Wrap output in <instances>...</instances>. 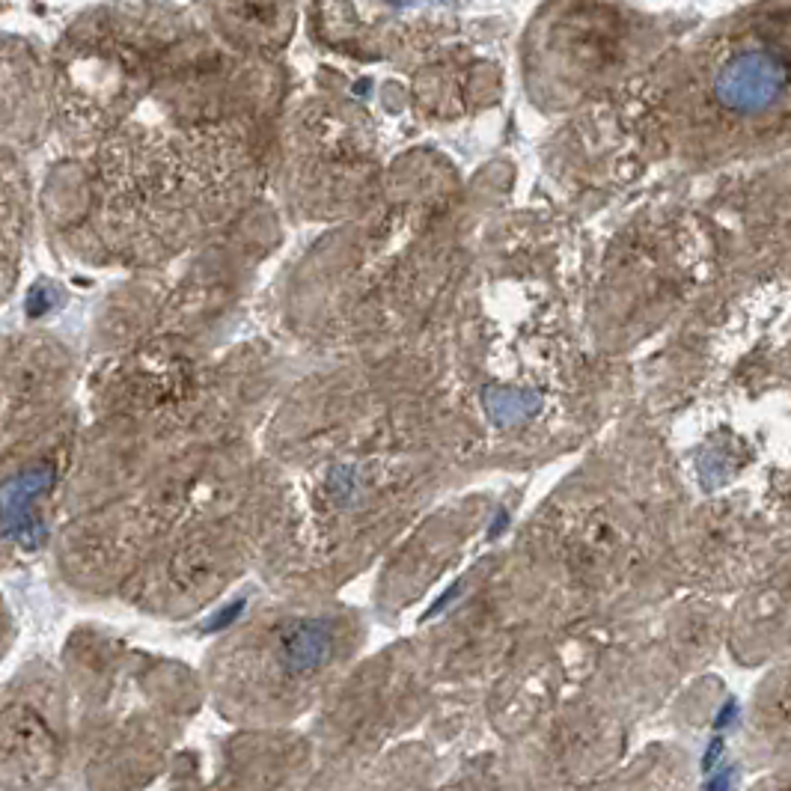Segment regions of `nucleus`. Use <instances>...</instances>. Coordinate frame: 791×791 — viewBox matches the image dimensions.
Listing matches in <instances>:
<instances>
[{"label":"nucleus","instance_id":"obj_2","mask_svg":"<svg viewBox=\"0 0 791 791\" xmlns=\"http://www.w3.org/2000/svg\"><path fill=\"white\" fill-rule=\"evenodd\" d=\"M72 360L57 342L6 348L0 366V548L36 554L60 521L81 441Z\"/></svg>","mask_w":791,"mask_h":791},{"label":"nucleus","instance_id":"obj_5","mask_svg":"<svg viewBox=\"0 0 791 791\" xmlns=\"http://www.w3.org/2000/svg\"><path fill=\"white\" fill-rule=\"evenodd\" d=\"M337 649V628L331 619H292L277 637V661L289 676H310L322 670Z\"/></svg>","mask_w":791,"mask_h":791},{"label":"nucleus","instance_id":"obj_8","mask_svg":"<svg viewBox=\"0 0 791 791\" xmlns=\"http://www.w3.org/2000/svg\"><path fill=\"white\" fill-rule=\"evenodd\" d=\"M732 720H735V702H729V705H726V711H723V714H717V729L729 726Z\"/></svg>","mask_w":791,"mask_h":791},{"label":"nucleus","instance_id":"obj_7","mask_svg":"<svg viewBox=\"0 0 791 791\" xmlns=\"http://www.w3.org/2000/svg\"><path fill=\"white\" fill-rule=\"evenodd\" d=\"M735 774H738L735 768H723V771H717V774H714V780H708L705 791H732Z\"/></svg>","mask_w":791,"mask_h":791},{"label":"nucleus","instance_id":"obj_3","mask_svg":"<svg viewBox=\"0 0 791 791\" xmlns=\"http://www.w3.org/2000/svg\"><path fill=\"white\" fill-rule=\"evenodd\" d=\"M789 87V57L771 48H750L735 54L714 81L717 102L735 113L768 111L786 96Z\"/></svg>","mask_w":791,"mask_h":791},{"label":"nucleus","instance_id":"obj_6","mask_svg":"<svg viewBox=\"0 0 791 791\" xmlns=\"http://www.w3.org/2000/svg\"><path fill=\"white\" fill-rule=\"evenodd\" d=\"M723 750H726V744H723V735H717L714 741H711V747L705 750V756H702V768L711 774V771H717V765H720V759H723Z\"/></svg>","mask_w":791,"mask_h":791},{"label":"nucleus","instance_id":"obj_1","mask_svg":"<svg viewBox=\"0 0 791 791\" xmlns=\"http://www.w3.org/2000/svg\"><path fill=\"white\" fill-rule=\"evenodd\" d=\"M274 87L262 57L200 27L51 173L42 218L54 247L87 265L158 268L256 212L283 131Z\"/></svg>","mask_w":791,"mask_h":791},{"label":"nucleus","instance_id":"obj_4","mask_svg":"<svg viewBox=\"0 0 791 791\" xmlns=\"http://www.w3.org/2000/svg\"><path fill=\"white\" fill-rule=\"evenodd\" d=\"M30 229L27 179L12 146H0V301L12 292L21 271Z\"/></svg>","mask_w":791,"mask_h":791}]
</instances>
